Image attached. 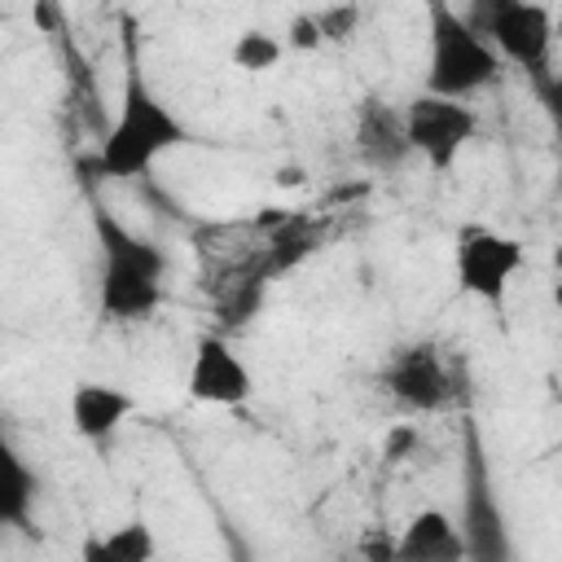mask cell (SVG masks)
Returning <instances> with one entry per match:
<instances>
[{
    "label": "cell",
    "instance_id": "9c48e42d",
    "mask_svg": "<svg viewBox=\"0 0 562 562\" xmlns=\"http://www.w3.org/2000/svg\"><path fill=\"white\" fill-rule=\"evenodd\" d=\"M457 527H461V536H465V562H514V544H509L505 514H501L492 487L483 483L479 465H474V483L465 487V505H461Z\"/></svg>",
    "mask_w": 562,
    "mask_h": 562
},
{
    "label": "cell",
    "instance_id": "6da1fadb",
    "mask_svg": "<svg viewBox=\"0 0 562 562\" xmlns=\"http://www.w3.org/2000/svg\"><path fill=\"white\" fill-rule=\"evenodd\" d=\"M184 140H189V127L180 123V114L140 75H127V83L119 92V114L97 149V167L110 180H136L167 149H176Z\"/></svg>",
    "mask_w": 562,
    "mask_h": 562
},
{
    "label": "cell",
    "instance_id": "9a60e30c",
    "mask_svg": "<svg viewBox=\"0 0 562 562\" xmlns=\"http://www.w3.org/2000/svg\"><path fill=\"white\" fill-rule=\"evenodd\" d=\"M79 562H123V558L105 544V536H88L83 549H79Z\"/></svg>",
    "mask_w": 562,
    "mask_h": 562
},
{
    "label": "cell",
    "instance_id": "5b68a950",
    "mask_svg": "<svg viewBox=\"0 0 562 562\" xmlns=\"http://www.w3.org/2000/svg\"><path fill=\"white\" fill-rule=\"evenodd\" d=\"M474 132H479V114L465 101L422 92V97H413L404 105V140L439 176L452 171V162L461 158V149L474 140Z\"/></svg>",
    "mask_w": 562,
    "mask_h": 562
},
{
    "label": "cell",
    "instance_id": "8992f818",
    "mask_svg": "<svg viewBox=\"0 0 562 562\" xmlns=\"http://www.w3.org/2000/svg\"><path fill=\"white\" fill-rule=\"evenodd\" d=\"M487 44L496 48L501 61L522 66V70H540L549 61L553 48V9L536 4V0H496L487 9Z\"/></svg>",
    "mask_w": 562,
    "mask_h": 562
},
{
    "label": "cell",
    "instance_id": "52a82bcc",
    "mask_svg": "<svg viewBox=\"0 0 562 562\" xmlns=\"http://www.w3.org/2000/svg\"><path fill=\"white\" fill-rule=\"evenodd\" d=\"M184 386H189V395H193L198 404H211V408H237V404L250 400V391H255V373H250V364L237 356L233 342L206 334V338H198V347H193Z\"/></svg>",
    "mask_w": 562,
    "mask_h": 562
},
{
    "label": "cell",
    "instance_id": "7a4b0ae2",
    "mask_svg": "<svg viewBox=\"0 0 562 562\" xmlns=\"http://www.w3.org/2000/svg\"><path fill=\"white\" fill-rule=\"evenodd\" d=\"M97 241H101V272H97V307L105 321H140L162 303V277L167 255L132 233L127 224L97 215Z\"/></svg>",
    "mask_w": 562,
    "mask_h": 562
},
{
    "label": "cell",
    "instance_id": "277c9868",
    "mask_svg": "<svg viewBox=\"0 0 562 562\" xmlns=\"http://www.w3.org/2000/svg\"><path fill=\"white\" fill-rule=\"evenodd\" d=\"M522 241L501 233V228H487V224H465L452 241V277H457V290L470 294V299H483V303H501L514 285V277L522 272Z\"/></svg>",
    "mask_w": 562,
    "mask_h": 562
},
{
    "label": "cell",
    "instance_id": "e0dca14e",
    "mask_svg": "<svg viewBox=\"0 0 562 562\" xmlns=\"http://www.w3.org/2000/svg\"><path fill=\"white\" fill-rule=\"evenodd\" d=\"M558 303H562V285H558Z\"/></svg>",
    "mask_w": 562,
    "mask_h": 562
},
{
    "label": "cell",
    "instance_id": "3957f363",
    "mask_svg": "<svg viewBox=\"0 0 562 562\" xmlns=\"http://www.w3.org/2000/svg\"><path fill=\"white\" fill-rule=\"evenodd\" d=\"M430 53H426V92L465 101L501 75V57L479 26H470L452 4H430Z\"/></svg>",
    "mask_w": 562,
    "mask_h": 562
},
{
    "label": "cell",
    "instance_id": "ba28073f",
    "mask_svg": "<svg viewBox=\"0 0 562 562\" xmlns=\"http://www.w3.org/2000/svg\"><path fill=\"white\" fill-rule=\"evenodd\" d=\"M382 382L386 391L408 404V408H422V413H435L452 400V373L443 364V356L430 347V342H413V347H400L386 369H382Z\"/></svg>",
    "mask_w": 562,
    "mask_h": 562
},
{
    "label": "cell",
    "instance_id": "ac0fdd59",
    "mask_svg": "<svg viewBox=\"0 0 562 562\" xmlns=\"http://www.w3.org/2000/svg\"><path fill=\"white\" fill-rule=\"evenodd\" d=\"M356 562H364V558H356Z\"/></svg>",
    "mask_w": 562,
    "mask_h": 562
},
{
    "label": "cell",
    "instance_id": "4fadbf2b",
    "mask_svg": "<svg viewBox=\"0 0 562 562\" xmlns=\"http://www.w3.org/2000/svg\"><path fill=\"white\" fill-rule=\"evenodd\" d=\"M281 53H285V44L272 35V31H241L237 40H233V66L237 70H250V75H263V70H272L277 61H281Z\"/></svg>",
    "mask_w": 562,
    "mask_h": 562
},
{
    "label": "cell",
    "instance_id": "8fae6325",
    "mask_svg": "<svg viewBox=\"0 0 562 562\" xmlns=\"http://www.w3.org/2000/svg\"><path fill=\"white\" fill-rule=\"evenodd\" d=\"M395 562H465V536L448 509H417L395 536Z\"/></svg>",
    "mask_w": 562,
    "mask_h": 562
},
{
    "label": "cell",
    "instance_id": "5bb4252c",
    "mask_svg": "<svg viewBox=\"0 0 562 562\" xmlns=\"http://www.w3.org/2000/svg\"><path fill=\"white\" fill-rule=\"evenodd\" d=\"M105 544H110L123 562H154V558H158V540H154V527H149L145 518L119 522L114 531H105Z\"/></svg>",
    "mask_w": 562,
    "mask_h": 562
},
{
    "label": "cell",
    "instance_id": "7c38bea8",
    "mask_svg": "<svg viewBox=\"0 0 562 562\" xmlns=\"http://www.w3.org/2000/svg\"><path fill=\"white\" fill-rule=\"evenodd\" d=\"M35 505V474L18 461V452L4 448V487H0V518L22 527L26 522V509Z\"/></svg>",
    "mask_w": 562,
    "mask_h": 562
},
{
    "label": "cell",
    "instance_id": "2e32d148",
    "mask_svg": "<svg viewBox=\"0 0 562 562\" xmlns=\"http://www.w3.org/2000/svg\"><path fill=\"white\" fill-rule=\"evenodd\" d=\"M553 35H562V4L553 9Z\"/></svg>",
    "mask_w": 562,
    "mask_h": 562
},
{
    "label": "cell",
    "instance_id": "30bf717a",
    "mask_svg": "<svg viewBox=\"0 0 562 562\" xmlns=\"http://www.w3.org/2000/svg\"><path fill=\"white\" fill-rule=\"evenodd\" d=\"M66 413H70V430L79 439L101 443L114 430H123V422L136 413V400L123 386H110V382H79V386H70Z\"/></svg>",
    "mask_w": 562,
    "mask_h": 562
}]
</instances>
